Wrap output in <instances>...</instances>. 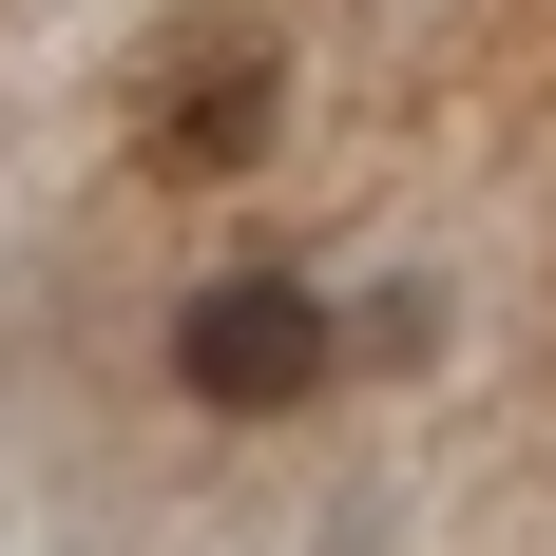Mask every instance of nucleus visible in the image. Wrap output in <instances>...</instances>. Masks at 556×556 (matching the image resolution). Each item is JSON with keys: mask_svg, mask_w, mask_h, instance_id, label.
Instances as JSON below:
<instances>
[{"mask_svg": "<svg viewBox=\"0 0 556 556\" xmlns=\"http://www.w3.org/2000/svg\"><path fill=\"white\" fill-rule=\"evenodd\" d=\"M269 115H288L269 20H173L135 58V173H173V192H230V173L269 154Z\"/></svg>", "mask_w": 556, "mask_h": 556, "instance_id": "1", "label": "nucleus"}, {"mask_svg": "<svg viewBox=\"0 0 556 556\" xmlns=\"http://www.w3.org/2000/svg\"><path fill=\"white\" fill-rule=\"evenodd\" d=\"M173 384L212 403V422H288V403H327V288L212 269L192 307H173Z\"/></svg>", "mask_w": 556, "mask_h": 556, "instance_id": "2", "label": "nucleus"}]
</instances>
